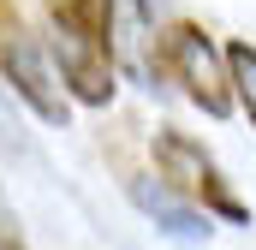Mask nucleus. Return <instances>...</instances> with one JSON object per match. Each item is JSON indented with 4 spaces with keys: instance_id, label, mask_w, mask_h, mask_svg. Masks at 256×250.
Returning <instances> with one entry per match:
<instances>
[{
    "instance_id": "obj_1",
    "label": "nucleus",
    "mask_w": 256,
    "mask_h": 250,
    "mask_svg": "<svg viewBox=\"0 0 256 250\" xmlns=\"http://www.w3.org/2000/svg\"><path fill=\"white\" fill-rule=\"evenodd\" d=\"M54 66L72 102L108 108L114 102V0H48Z\"/></svg>"
},
{
    "instance_id": "obj_2",
    "label": "nucleus",
    "mask_w": 256,
    "mask_h": 250,
    "mask_svg": "<svg viewBox=\"0 0 256 250\" xmlns=\"http://www.w3.org/2000/svg\"><path fill=\"white\" fill-rule=\"evenodd\" d=\"M149 161H155V179L161 190H173L185 208H202V214H220V220H232V226H244L250 220V208L238 202V190L226 185V173H220V161L185 137V131H173V125H161L155 131V143H149Z\"/></svg>"
},
{
    "instance_id": "obj_3",
    "label": "nucleus",
    "mask_w": 256,
    "mask_h": 250,
    "mask_svg": "<svg viewBox=\"0 0 256 250\" xmlns=\"http://www.w3.org/2000/svg\"><path fill=\"white\" fill-rule=\"evenodd\" d=\"M0 84H6V90H12V96H18L42 125H66L72 96H66L60 66L48 60L42 36L24 24L18 0H0Z\"/></svg>"
},
{
    "instance_id": "obj_4",
    "label": "nucleus",
    "mask_w": 256,
    "mask_h": 250,
    "mask_svg": "<svg viewBox=\"0 0 256 250\" xmlns=\"http://www.w3.org/2000/svg\"><path fill=\"white\" fill-rule=\"evenodd\" d=\"M155 72H167L185 102H196L208 120H226L232 114V78H226V54L208 42V30L191 18H173L161 36H155Z\"/></svg>"
},
{
    "instance_id": "obj_5",
    "label": "nucleus",
    "mask_w": 256,
    "mask_h": 250,
    "mask_svg": "<svg viewBox=\"0 0 256 250\" xmlns=\"http://www.w3.org/2000/svg\"><path fill=\"white\" fill-rule=\"evenodd\" d=\"M226 78H232V102L250 114V125H256V48L250 42H232L226 48Z\"/></svg>"
},
{
    "instance_id": "obj_6",
    "label": "nucleus",
    "mask_w": 256,
    "mask_h": 250,
    "mask_svg": "<svg viewBox=\"0 0 256 250\" xmlns=\"http://www.w3.org/2000/svg\"><path fill=\"white\" fill-rule=\"evenodd\" d=\"M137 202H143L149 214H161L167 232H179V238H196V232H202V226H196V208H185L173 190H137Z\"/></svg>"
},
{
    "instance_id": "obj_7",
    "label": "nucleus",
    "mask_w": 256,
    "mask_h": 250,
    "mask_svg": "<svg viewBox=\"0 0 256 250\" xmlns=\"http://www.w3.org/2000/svg\"><path fill=\"white\" fill-rule=\"evenodd\" d=\"M0 250H24V238H18V220H0Z\"/></svg>"
}]
</instances>
